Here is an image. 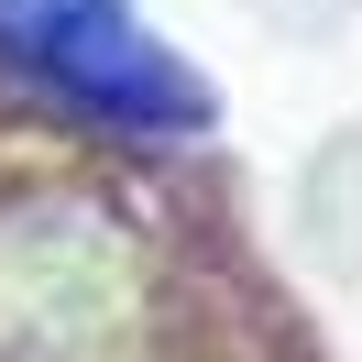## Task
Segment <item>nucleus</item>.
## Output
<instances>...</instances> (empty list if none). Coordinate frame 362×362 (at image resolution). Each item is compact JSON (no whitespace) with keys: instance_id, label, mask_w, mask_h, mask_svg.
I'll return each instance as SVG.
<instances>
[{"instance_id":"1","label":"nucleus","mask_w":362,"mask_h":362,"mask_svg":"<svg viewBox=\"0 0 362 362\" xmlns=\"http://www.w3.org/2000/svg\"><path fill=\"white\" fill-rule=\"evenodd\" d=\"M143 318V274L99 209L0 220V362H110Z\"/></svg>"},{"instance_id":"2","label":"nucleus","mask_w":362,"mask_h":362,"mask_svg":"<svg viewBox=\"0 0 362 362\" xmlns=\"http://www.w3.org/2000/svg\"><path fill=\"white\" fill-rule=\"evenodd\" d=\"M0 45L23 55L33 77H55L66 99H88V110H110V121H143V132H187V121L209 110L198 77H187L121 0H0Z\"/></svg>"}]
</instances>
